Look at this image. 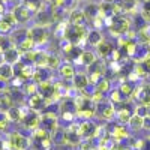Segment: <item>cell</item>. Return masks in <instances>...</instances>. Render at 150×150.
I'll use <instances>...</instances> for the list:
<instances>
[{
  "label": "cell",
  "mask_w": 150,
  "mask_h": 150,
  "mask_svg": "<svg viewBox=\"0 0 150 150\" xmlns=\"http://www.w3.org/2000/svg\"><path fill=\"white\" fill-rule=\"evenodd\" d=\"M141 17L144 21L150 23V2H144V6H143V12H141Z\"/></svg>",
  "instance_id": "d6a6232c"
},
{
  "label": "cell",
  "mask_w": 150,
  "mask_h": 150,
  "mask_svg": "<svg viewBox=\"0 0 150 150\" xmlns=\"http://www.w3.org/2000/svg\"><path fill=\"white\" fill-rule=\"evenodd\" d=\"M2 117H0V131H6V128L9 126V119L3 114H0Z\"/></svg>",
  "instance_id": "d590c367"
},
{
  "label": "cell",
  "mask_w": 150,
  "mask_h": 150,
  "mask_svg": "<svg viewBox=\"0 0 150 150\" xmlns=\"http://www.w3.org/2000/svg\"><path fill=\"white\" fill-rule=\"evenodd\" d=\"M96 54L93 51H90V50H83V53H81V57L78 60V63H81L83 66H92L95 62H96Z\"/></svg>",
  "instance_id": "8fae6325"
},
{
  "label": "cell",
  "mask_w": 150,
  "mask_h": 150,
  "mask_svg": "<svg viewBox=\"0 0 150 150\" xmlns=\"http://www.w3.org/2000/svg\"><path fill=\"white\" fill-rule=\"evenodd\" d=\"M80 150H93V141L90 138H84L81 140V143L78 144Z\"/></svg>",
  "instance_id": "1f68e13d"
},
{
  "label": "cell",
  "mask_w": 150,
  "mask_h": 150,
  "mask_svg": "<svg viewBox=\"0 0 150 150\" xmlns=\"http://www.w3.org/2000/svg\"><path fill=\"white\" fill-rule=\"evenodd\" d=\"M75 114H77L75 111H68V110H65L63 112H62V119L66 120V122H69V123H72V122L75 120Z\"/></svg>",
  "instance_id": "836d02e7"
},
{
  "label": "cell",
  "mask_w": 150,
  "mask_h": 150,
  "mask_svg": "<svg viewBox=\"0 0 150 150\" xmlns=\"http://www.w3.org/2000/svg\"><path fill=\"white\" fill-rule=\"evenodd\" d=\"M17 48L20 50V53L21 54H24V53H27V51H32V50H35L36 48V44L30 39V38L27 36L26 39H23L18 45H17Z\"/></svg>",
  "instance_id": "e0dca14e"
},
{
  "label": "cell",
  "mask_w": 150,
  "mask_h": 150,
  "mask_svg": "<svg viewBox=\"0 0 150 150\" xmlns=\"http://www.w3.org/2000/svg\"><path fill=\"white\" fill-rule=\"evenodd\" d=\"M104 2H108V3H114L116 0H104Z\"/></svg>",
  "instance_id": "ab89813d"
},
{
  "label": "cell",
  "mask_w": 150,
  "mask_h": 150,
  "mask_svg": "<svg viewBox=\"0 0 150 150\" xmlns=\"http://www.w3.org/2000/svg\"><path fill=\"white\" fill-rule=\"evenodd\" d=\"M117 119L120 120V123H128L129 119H131V112H129V110H126V108L120 110V111L117 112Z\"/></svg>",
  "instance_id": "f546056e"
},
{
  "label": "cell",
  "mask_w": 150,
  "mask_h": 150,
  "mask_svg": "<svg viewBox=\"0 0 150 150\" xmlns=\"http://www.w3.org/2000/svg\"><path fill=\"white\" fill-rule=\"evenodd\" d=\"M47 68L48 69H57V68H60V57L57 54H48Z\"/></svg>",
  "instance_id": "d4e9b609"
},
{
  "label": "cell",
  "mask_w": 150,
  "mask_h": 150,
  "mask_svg": "<svg viewBox=\"0 0 150 150\" xmlns=\"http://www.w3.org/2000/svg\"><path fill=\"white\" fill-rule=\"evenodd\" d=\"M29 108L32 110V111H41V110H44L45 107H47V101H45V98L38 92V93H35V95H30V98H29Z\"/></svg>",
  "instance_id": "277c9868"
},
{
  "label": "cell",
  "mask_w": 150,
  "mask_h": 150,
  "mask_svg": "<svg viewBox=\"0 0 150 150\" xmlns=\"http://www.w3.org/2000/svg\"><path fill=\"white\" fill-rule=\"evenodd\" d=\"M12 14L15 15L18 24H26L32 20V12L26 8L24 3H20V5H15V8L12 9Z\"/></svg>",
  "instance_id": "3957f363"
},
{
  "label": "cell",
  "mask_w": 150,
  "mask_h": 150,
  "mask_svg": "<svg viewBox=\"0 0 150 150\" xmlns=\"http://www.w3.org/2000/svg\"><path fill=\"white\" fill-rule=\"evenodd\" d=\"M27 36L36 44V45H44L48 41V30L47 27L41 26H33L32 29L27 30Z\"/></svg>",
  "instance_id": "6da1fadb"
},
{
  "label": "cell",
  "mask_w": 150,
  "mask_h": 150,
  "mask_svg": "<svg viewBox=\"0 0 150 150\" xmlns=\"http://www.w3.org/2000/svg\"><path fill=\"white\" fill-rule=\"evenodd\" d=\"M14 98H12L11 92L8 90H2L0 92V110L2 111H8L11 107H14Z\"/></svg>",
  "instance_id": "9c48e42d"
},
{
  "label": "cell",
  "mask_w": 150,
  "mask_h": 150,
  "mask_svg": "<svg viewBox=\"0 0 150 150\" xmlns=\"http://www.w3.org/2000/svg\"><path fill=\"white\" fill-rule=\"evenodd\" d=\"M59 72L62 75V78H65V80H72L75 77V74H77L75 66L72 63H63V65H60Z\"/></svg>",
  "instance_id": "4fadbf2b"
},
{
  "label": "cell",
  "mask_w": 150,
  "mask_h": 150,
  "mask_svg": "<svg viewBox=\"0 0 150 150\" xmlns=\"http://www.w3.org/2000/svg\"><path fill=\"white\" fill-rule=\"evenodd\" d=\"M89 84H90L89 75H86V74L77 72L75 77L72 78V86H74V89H77V92H84L89 87Z\"/></svg>",
  "instance_id": "5b68a950"
},
{
  "label": "cell",
  "mask_w": 150,
  "mask_h": 150,
  "mask_svg": "<svg viewBox=\"0 0 150 150\" xmlns=\"http://www.w3.org/2000/svg\"><path fill=\"white\" fill-rule=\"evenodd\" d=\"M110 89H111V84H110V80H107V78H102L101 81L95 86V92L104 93V95H105L107 92H110Z\"/></svg>",
  "instance_id": "603a6c76"
},
{
  "label": "cell",
  "mask_w": 150,
  "mask_h": 150,
  "mask_svg": "<svg viewBox=\"0 0 150 150\" xmlns=\"http://www.w3.org/2000/svg\"><path fill=\"white\" fill-rule=\"evenodd\" d=\"M12 45H14V44H12V41L9 39L8 36L0 35V54H3V53L6 51V50H8V48H11Z\"/></svg>",
  "instance_id": "4316f807"
},
{
  "label": "cell",
  "mask_w": 150,
  "mask_h": 150,
  "mask_svg": "<svg viewBox=\"0 0 150 150\" xmlns=\"http://www.w3.org/2000/svg\"><path fill=\"white\" fill-rule=\"evenodd\" d=\"M84 20H87V18L84 15L83 9H78V8L71 9V12H69V23L71 24H84Z\"/></svg>",
  "instance_id": "7c38bea8"
},
{
  "label": "cell",
  "mask_w": 150,
  "mask_h": 150,
  "mask_svg": "<svg viewBox=\"0 0 150 150\" xmlns=\"http://www.w3.org/2000/svg\"><path fill=\"white\" fill-rule=\"evenodd\" d=\"M86 41H87V44L92 45V47H98L99 44H101V42L104 41V36H102L101 30L92 29V30H89V33H87Z\"/></svg>",
  "instance_id": "30bf717a"
},
{
  "label": "cell",
  "mask_w": 150,
  "mask_h": 150,
  "mask_svg": "<svg viewBox=\"0 0 150 150\" xmlns=\"http://www.w3.org/2000/svg\"><path fill=\"white\" fill-rule=\"evenodd\" d=\"M101 116H102V119H105V120H111L112 117L116 116L114 105H111V104H105V102H101Z\"/></svg>",
  "instance_id": "5bb4252c"
},
{
  "label": "cell",
  "mask_w": 150,
  "mask_h": 150,
  "mask_svg": "<svg viewBox=\"0 0 150 150\" xmlns=\"http://www.w3.org/2000/svg\"><path fill=\"white\" fill-rule=\"evenodd\" d=\"M128 123H129V126H131L132 129H140V128H143L144 119L140 117V116H137V114H134V116H131V119H129Z\"/></svg>",
  "instance_id": "484cf974"
},
{
  "label": "cell",
  "mask_w": 150,
  "mask_h": 150,
  "mask_svg": "<svg viewBox=\"0 0 150 150\" xmlns=\"http://www.w3.org/2000/svg\"><path fill=\"white\" fill-rule=\"evenodd\" d=\"M119 90H120V93H123L125 96H129V95L132 93V87H131L129 84H122Z\"/></svg>",
  "instance_id": "e575fe53"
},
{
  "label": "cell",
  "mask_w": 150,
  "mask_h": 150,
  "mask_svg": "<svg viewBox=\"0 0 150 150\" xmlns=\"http://www.w3.org/2000/svg\"><path fill=\"white\" fill-rule=\"evenodd\" d=\"M81 138L83 137L78 134V132H72V131H68L66 129V143L71 144V146H78L81 143Z\"/></svg>",
  "instance_id": "44dd1931"
},
{
  "label": "cell",
  "mask_w": 150,
  "mask_h": 150,
  "mask_svg": "<svg viewBox=\"0 0 150 150\" xmlns=\"http://www.w3.org/2000/svg\"><path fill=\"white\" fill-rule=\"evenodd\" d=\"M14 77H15V69H14V66L9 65V63H6V62H2V63H0V81L8 83V81H11Z\"/></svg>",
  "instance_id": "ba28073f"
},
{
  "label": "cell",
  "mask_w": 150,
  "mask_h": 150,
  "mask_svg": "<svg viewBox=\"0 0 150 150\" xmlns=\"http://www.w3.org/2000/svg\"><path fill=\"white\" fill-rule=\"evenodd\" d=\"M6 117L9 119V122H20V120H21L20 107H11V108L6 111Z\"/></svg>",
  "instance_id": "7402d4cb"
},
{
  "label": "cell",
  "mask_w": 150,
  "mask_h": 150,
  "mask_svg": "<svg viewBox=\"0 0 150 150\" xmlns=\"http://www.w3.org/2000/svg\"><path fill=\"white\" fill-rule=\"evenodd\" d=\"M111 101L112 102H120V90H114L111 93Z\"/></svg>",
  "instance_id": "8d00e7d4"
},
{
  "label": "cell",
  "mask_w": 150,
  "mask_h": 150,
  "mask_svg": "<svg viewBox=\"0 0 150 150\" xmlns=\"http://www.w3.org/2000/svg\"><path fill=\"white\" fill-rule=\"evenodd\" d=\"M0 18H2V20H5L6 23H9V24H11L12 27H15L17 24H18V21H17L15 15L12 14V11H11V12H8V11H6V12H5L3 15H0Z\"/></svg>",
  "instance_id": "f1b7e54d"
},
{
  "label": "cell",
  "mask_w": 150,
  "mask_h": 150,
  "mask_svg": "<svg viewBox=\"0 0 150 150\" xmlns=\"http://www.w3.org/2000/svg\"><path fill=\"white\" fill-rule=\"evenodd\" d=\"M83 11H84V15H86L87 20H93L99 15V6L95 5V3H89Z\"/></svg>",
  "instance_id": "ac0fdd59"
},
{
  "label": "cell",
  "mask_w": 150,
  "mask_h": 150,
  "mask_svg": "<svg viewBox=\"0 0 150 150\" xmlns=\"http://www.w3.org/2000/svg\"><path fill=\"white\" fill-rule=\"evenodd\" d=\"M6 12V8H5V2H0V15H3Z\"/></svg>",
  "instance_id": "74e56055"
},
{
  "label": "cell",
  "mask_w": 150,
  "mask_h": 150,
  "mask_svg": "<svg viewBox=\"0 0 150 150\" xmlns=\"http://www.w3.org/2000/svg\"><path fill=\"white\" fill-rule=\"evenodd\" d=\"M35 83H42V81H45V80H50V75H48V71H47V68H42V69H39V68H36V71H35V74H33V78H32Z\"/></svg>",
  "instance_id": "ffe728a7"
},
{
  "label": "cell",
  "mask_w": 150,
  "mask_h": 150,
  "mask_svg": "<svg viewBox=\"0 0 150 150\" xmlns=\"http://www.w3.org/2000/svg\"><path fill=\"white\" fill-rule=\"evenodd\" d=\"M12 29H14V27H12L9 23H6L5 20L0 18V35H9Z\"/></svg>",
  "instance_id": "4dcf8cb0"
},
{
  "label": "cell",
  "mask_w": 150,
  "mask_h": 150,
  "mask_svg": "<svg viewBox=\"0 0 150 150\" xmlns=\"http://www.w3.org/2000/svg\"><path fill=\"white\" fill-rule=\"evenodd\" d=\"M93 150H95V149H93ZM96 150H98V149H96Z\"/></svg>",
  "instance_id": "60d3db41"
},
{
  "label": "cell",
  "mask_w": 150,
  "mask_h": 150,
  "mask_svg": "<svg viewBox=\"0 0 150 150\" xmlns=\"http://www.w3.org/2000/svg\"><path fill=\"white\" fill-rule=\"evenodd\" d=\"M24 92H26L27 95H35V93L39 92V86H38V83H35L33 80L27 81L26 86H24Z\"/></svg>",
  "instance_id": "83f0119b"
},
{
  "label": "cell",
  "mask_w": 150,
  "mask_h": 150,
  "mask_svg": "<svg viewBox=\"0 0 150 150\" xmlns=\"http://www.w3.org/2000/svg\"><path fill=\"white\" fill-rule=\"evenodd\" d=\"M128 137V131L125 129L122 125H119V126H116L114 129H112V138L114 140H122V138H126Z\"/></svg>",
  "instance_id": "cb8c5ba5"
},
{
  "label": "cell",
  "mask_w": 150,
  "mask_h": 150,
  "mask_svg": "<svg viewBox=\"0 0 150 150\" xmlns=\"http://www.w3.org/2000/svg\"><path fill=\"white\" fill-rule=\"evenodd\" d=\"M2 56H3V62H6V63H9L12 66L17 65L20 62V59H21V53H20V50L15 45H12L11 48H8Z\"/></svg>",
  "instance_id": "8992f818"
},
{
  "label": "cell",
  "mask_w": 150,
  "mask_h": 150,
  "mask_svg": "<svg viewBox=\"0 0 150 150\" xmlns=\"http://www.w3.org/2000/svg\"><path fill=\"white\" fill-rule=\"evenodd\" d=\"M5 84H6V83H3V81H0V92H2V90H5Z\"/></svg>",
  "instance_id": "f35d334b"
},
{
  "label": "cell",
  "mask_w": 150,
  "mask_h": 150,
  "mask_svg": "<svg viewBox=\"0 0 150 150\" xmlns=\"http://www.w3.org/2000/svg\"><path fill=\"white\" fill-rule=\"evenodd\" d=\"M32 137H33V140H35V141L41 143L42 140L51 138V134H50V132H48V131H47L45 128H38V129H35V131H33Z\"/></svg>",
  "instance_id": "d6986e66"
},
{
  "label": "cell",
  "mask_w": 150,
  "mask_h": 150,
  "mask_svg": "<svg viewBox=\"0 0 150 150\" xmlns=\"http://www.w3.org/2000/svg\"><path fill=\"white\" fill-rule=\"evenodd\" d=\"M8 140H9V143H11V146H12L14 150H27L29 146H30L29 138H27V137H24V135H21L20 132L9 134Z\"/></svg>",
  "instance_id": "7a4b0ae2"
},
{
  "label": "cell",
  "mask_w": 150,
  "mask_h": 150,
  "mask_svg": "<svg viewBox=\"0 0 150 150\" xmlns=\"http://www.w3.org/2000/svg\"><path fill=\"white\" fill-rule=\"evenodd\" d=\"M96 51H98V56H101V57H108V56H111V53L114 51V50H112V45H111L110 42L102 41L101 44L96 47Z\"/></svg>",
  "instance_id": "2e32d148"
},
{
  "label": "cell",
  "mask_w": 150,
  "mask_h": 150,
  "mask_svg": "<svg viewBox=\"0 0 150 150\" xmlns=\"http://www.w3.org/2000/svg\"><path fill=\"white\" fill-rule=\"evenodd\" d=\"M51 140H53V143H56V144H65V143H66V131L57 126V128L51 132Z\"/></svg>",
  "instance_id": "9a60e30c"
},
{
  "label": "cell",
  "mask_w": 150,
  "mask_h": 150,
  "mask_svg": "<svg viewBox=\"0 0 150 150\" xmlns=\"http://www.w3.org/2000/svg\"><path fill=\"white\" fill-rule=\"evenodd\" d=\"M23 125L26 126L27 129H32V131H35V129H38L39 128V125H41V117H39V114H36V112H33L32 110H30V112L24 117L23 120Z\"/></svg>",
  "instance_id": "52a82bcc"
}]
</instances>
